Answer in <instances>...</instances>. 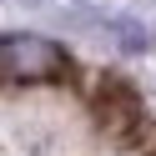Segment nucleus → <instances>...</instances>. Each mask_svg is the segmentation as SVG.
I'll use <instances>...</instances> for the list:
<instances>
[{
  "mask_svg": "<svg viewBox=\"0 0 156 156\" xmlns=\"http://www.w3.org/2000/svg\"><path fill=\"white\" fill-rule=\"evenodd\" d=\"M71 71L61 45L41 35H5L0 41V81L5 86H30V81H61Z\"/></svg>",
  "mask_w": 156,
  "mask_h": 156,
  "instance_id": "1",
  "label": "nucleus"
},
{
  "mask_svg": "<svg viewBox=\"0 0 156 156\" xmlns=\"http://www.w3.org/2000/svg\"><path fill=\"white\" fill-rule=\"evenodd\" d=\"M96 126H101L116 146L141 141V131H146V111H141V96H136L121 76H106V81L96 86Z\"/></svg>",
  "mask_w": 156,
  "mask_h": 156,
  "instance_id": "2",
  "label": "nucleus"
}]
</instances>
